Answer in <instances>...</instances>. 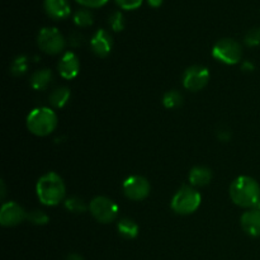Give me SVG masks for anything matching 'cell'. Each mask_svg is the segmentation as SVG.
Here are the masks:
<instances>
[{
	"label": "cell",
	"mask_w": 260,
	"mask_h": 260,
	"mask_svg": "<svg viewBox=\"0 0 260 260\" xmlns=\"http://www.w3.org/2000/svg\"><path fill=\"white\" fill-rule=\"evenodd\" d=\"M91 216L101 223H111L118 216V206L111 198L99 196L89 203Z\"/></svg>",
	"instance_id": "7"
},
{
	"label": "cell",
	"mask_w": 260,
	"mask_h": 260,
	"mask_svg": "<svg viewBox=\"0 0 260 260\" xmlns=\"http://www.w3.org/2000/svg\"><path fill=\"white\" fill-rule=\"evenodd\" d=\"M57 69L58 73L63 79L71 80V79L78 76L79 70H80V61H79V57L75 53L69 51V52L63 53L61 60L58 61Z\"/></svg>",
	"instance_id": "12"
},
{
	"label": "cell",
	"mask_w": 260,
	"mask_h": 260,
	"mask_svg": "<svg viewBox=\"0 0 260 260\" xmlns=\"http://www.w3.org/2000/svg\"><path fill=\"white\" fill-rule=\"evenodd\" d=\"M254 208H255V210H258L259 212H260V201H259V202H258V205H256L255 207H254Z\"/></svg>",
	"instance_id": "33"
},
{
	"label": "cell",
	"mask_w": 260,
	"mask_h": 260,
	"mask_svg": "<svg viewBox=\"0 0 260 260\" xmlns=\"http://www.w3.org/2000/svg\"><path fill=\"white\" fill-rule=\"evenodd\" d=\"M183 103V96L179 91L177 90H169L164 94L162 96V104L165 108L168 109H174L178 107L182 106Z\"/></svg>",
	"instance_id": "19"
},
{
	"label": "cell",
	"mask_w": 260,
	"mask_h": 260,
	"mask_svg": "<svg viewBox=\"0 0 260 260\" xmlns=\"http://www.w3.org/2000/svg\"><path fill=\"white\" fill-rule=\"evenodd\" d=\"M65 208L73 213H84L89 207L81 198L70 197L65 201Z\"/></svg>",
	"instance_id": "21"
},
{
	"label": "cell",
	"mask_w": 260,
	"mask_h": 260,
	"mask_svg": "<svg viewBox=\"0 0 260 260\" xmlns=\"http://www.w3.org/2000/svg\"><path fill=\"white\" fill-rule=\"evenodd\" d=\"M147 3H149L150 7H152V8H159L160 5L162 4V0H147Z\"/></svg>",
	"instance_id": "31"
},
{
	"label": "cell",
	"mask_w": 260,
	"mask_h": 260,
	"mask_svg": "<svg viewBox=\"0 0 260 260\" xmlns=\"http://www.w3.org/2000/svg\"><path fill=\"white\" fill-rule=\"evenodd\" d=\"M66 260H84V259H83V256L79 255V254L73 253V254H69Z\"/></svg>",
	"instance_id": "32"
},
{
	"label": "cell",
	"mask_w": 260,
	"mask_h": 260,
	"mask_svg": "<svg viewBox=\"0 0 260 260\" xmlns=\"http://www.w3.org/2000/svg\"><path fill=\"white\" fill-rule=\"evenodd\" d=\"M79 4L85 8H101L108 3V0H76Z\"/></svg>",
	"instance_id": "27"
},
{
	"label": "cell",
	"mask_w": 260,
	"mask_h": 260,
	"mask_svg": "<svg viewBox=\"0 0 260 260\" xmlns=\"http://www.w3.org/2000/svg\"><path fill=\"white\" fill-rule=\"evenodd\" d=\"M108 24L114 32H121L124 29V17L121 12H114L109 15Z\"/></svg>",
	"instance_id": "24"
},
{
	"label": "cell",
	"mask_w": 260,
	"mask_h": 260,
	"mask_svg": "<svg viewBox=\"0 0 260 260\" xmlns=\"http://www.w3.org/2000/svg\"><path fill=\"white\" fill-rule=\"evenodd\" d=\"M119 8L124 10H135L141 7L144 0H114Z\"/></svg>",
	"instance_id": "26"
},
{
	"label": "cell",
	"mask_w": 260,
	"mask_h": 260,
	"mask_svg": "<svg viewBox=\"0 0 260 260\" xmlns=\"http://www.w3.org/2000/svg\"><path fill=\"white\" fill-rule=\"evenodd\" d=\"M27 220L29 221L32 225L36 226H43V225H47L48 221H50V217L46 212L41 210H35L32 212H29L27 215Z\"/></svg>",
	"instance_id": "23"
},
{
	"label": "cell",
	"mask_w": 260,
	"mask_h": 260,
	"mask_svg": "<svg viewBox=\"0 0 260 260\" xmlns=\"http://www.w3.org/2000/svg\"><path fill=\"white\" fill-rule=\"evenodd\" d=\"M117 230L123 238L135 239L139 235V226L131 218H122L117 225Z\"/></svg>",
	"instance_id": "18"
},
{
	"label": "cell",
	"mask_w": 260,
	"mask_h": 260,
	"mask_svg": "<svg viewBox=\"0 0 260 260\" xmlns=\"http://www.w3.org/2000/svg\"><path fill=\"white\" fill-rule=\"evenodd\" d=\"M201 202V193L192 185H184L173 197L172 208L178 215H190L200 208Z\"/></svg>",
	"instance_id": "4"
},
{
	"label": "cell",
	"mask_w": 260,
	"mask_h": 260,
	"mask_svg": "<svg viewBox=\"0 0 260 260\" xmlns=\"http://www.w3.org/2000/svg\"><path fill=\"white\" fill-rule=\"evenodd\" d=\"M25 123L30 134L45 137L52 134L57 127V116L48 107H38L29 112Z\"/></svg>",
	"instance_id": "3"
},
{
	"label": "cell",
	"mask_w": 260,
	"mask_h": 260,
	"mask_svg": "<svg viewBox=\"0 0 260 260\" xmlns=\"http://www.w3.org/2000/svg\"><path fill=\"white\" fill-rule=\"evenodd\" d=\"M244 42L249 47H256L260 46V28H251L245 35Z\"/></svg>",
	"instance_id": "25"
},
{
	"label": "cell",
	"mask_w": 260,
	"mask_h": 260,
	"mask_svg": "<svg viewBox=\"0 0 260 260\" xmlns=\"http://www.w3.org/2000/svg\"><path fill=\"white\" fill-rule=\"evenodd\" d=\"M43 8L48 17L55 20L65 19L70 15L71 7L69 4V0H45Z\"/></svg>",
	"instance_id": "13"
},
{
	"label": "cell",
	"mask_w": 260,
	"mask_h": 260,
	"mask_svg": "<svg viewBox=\"0 0 260 260\" xmlns=\"http://www.w3.org/2000/svg\"><path fill=\"white\" fill-rule=\"evenodd\" d=\"M70 90L66 86H60L56 88L52 93L50 94V103L53 108H62L70 99Z\"/></svg>",
	"instance_id": "17"
},
{
	"label": "cell",
	"mask_w": 260,
	"mask_h": 260,
	"mask_svg": "<svg viewBox=\"0 0 260 260\" xmlns=\"http://www.w3.org/2000/svg\"><path fill=\"white\" fill-rule=\"evenodd\" d=\"M211 179H212V172L207 167H194L189 172V183L194 188L210 184Z\"/></svg>",
	"instance_id": "15"
},
{
	"label": "cell",
	"mask_w": 260,
	"mask_h": 260,
	"mask_svg": "<svg viewBox=\"0 0 260 260\" xmlns=\"http://www.w3.org/2000/svg\"><path fill=\"white\" fill-rule=\"evenodd\" d=\"M212 56L226 65H235L243 57V47L240 43L231 38H222L217 41L212 48Z\"/></svg>",
	"instance_id": "5"
},
{
	"label": "cell",
	"mask_w": 260,
	"mask_h": 260,
	"mask_svg": "<svg viewBox=\"0 0 260 260\" xmlns=\"http://www.w3.org/2000/svg\"><path fill=\"white\" fill-rule=\"evenodd\" d=\"M51 80H52V71L50 69H42L33 73L30 78V86L35 90H45L50 85Z\"/></svg>",
	"instance_id": "16"
},
{
	"label": "cell",
	"mask_w": 260,
	"mask_h": 260,
	"mask_svg": "<svg viewBox=\"0 0 260 260\" xmlns=\"http://www.w3.org/2000/svg\"><path fill=\"white\" fill-rule=\"evenodd\" d=\"M124 196L131 201H142L150 194V183L141 175H132L123 182L122 185Z\"/></svg>",
	"instance_id": "9"
},
{
	"label": "cell",
	"mask_w": 260,
	"mask_h": 260,
	"mask_svg": "<svg viewBox=\"0 0 260 260\" xmlns=\"http://www.w3.org/2000/svg\"><path fill=\"white\" fill-rule=\"evenodd\" d=\"M91 51L99 57H107L113 47V40L106 29H98L90 41Z\"/></svg>",
	"instance_id": "11"
},
{
	"label": "cell",
	"mask_w": 260,
	"mask_h": 260,
	"mask_svg": "<svg viewBox=\"0 0 260 260\" xmlns=\"http://www.w3.org/2000/svg\"><path fill=\"white\" fill-rule=\"evenodd\" d=\"M28 66H29L28 57H25V56H18V57H15L14 61L12 62L10 71H12L13 75L20 76L23 75V74L27 73Z\"/></svg>",
	"instance_id": "22"
},
{
	"label": "cell",
	"mask_w": 260,
	"mask_h": 260,
	"mask_svg": "<svg viewBox=\"0 0 260 260\" xmlns=\"http://www.w3.org/2000/svg\"><path fill=\"white\" fill-rule=\"evenodd\" d=\"M210 80V71L201 65H193L183 74V85L187 90L200 91L205 88Z\"/></svg>",
	"instance_id": "8"
},
{
	"label": "cell",
	"mask_w": 260,
	"mask_h": 260,
	"mask_svg": "<svg viewBox=\"0 0 260 260\" xmlns=\"http://www.w3.org/2000/svg\"><path fill=\"white\" fill-rule=\"evenodd\" d=\"M36 193L42 205L57 206L62 202L66 193L62 178L53 172L42 175L36 185Z\"/></svg>",
	"instance_id": "2"
},
{
	"label": "cell",
	"mask_w": 260,
	"mask_h": 260,
	"mask_svg": "<svg viewBox=\"0 0 260 260\" xmlns=\"http://www.w3.org/2000/svg\"><path fill=\"white\" fill-rule=\"evenodd\" d=\"M240 222L241 228L248 235L253 236V238L260 236V212L258 210L253 208V210L244 212L240 218Z\"/></svg>",
	"instance_id": "14"
},
{
	"label": "cell",
	"mask_w": 260,
	"mask_h": 260,
	"mask_svg": "<svg viewBox=\"0 0 260 260\" xmlns=\"http://www.w3.org/2000/svg\"><path fill=\"white\" fill-rule=\"evenodd\" d=\"M69 45L71 47H80L83 45V36L78 32L71 33L70 37H69Z\"/></svg>",
	"instance_id": "28"
},
{
	"label": "cell",
	"mask_w": 260,
	"mask_h": 260,
	"mask_svg": "<svg viewBox=\"0 0 260 260\" xmlns=\"http://www.w3.org/2000/svg\"><path fill=\"white\" fill-rule=\"evenodd\" d=\"M230 198L235 205L254 208L260 201V185L254 178L241 175L230 185Z\"/></svg>",
	"instance_id": "1"
},
{
	"label": "cell",
	"mask_w": 260,
	"mask_h": 260,
	"mask_svg": "<svg viewBox=\"0 0 260 260\" xmlns=\"http://www.w3.org/2000/svg\"><path fill=\"white\" fill-rule=\"evenodd\" d=\"M37 43L41 51L47 55H58L63 51L66 41L62 33L55 27H45L37 36Z\"/></svg>",
	"instance_id": "6"
},
{
	"label": "cell",
	"mask_w": 260,
	"mask_h": 260,
	"mask_svg": "<svg viewBox=\"0 0 260 260\" xmlns=\"http://www.w3.org/2000/svg\"><path fill=\"white\" fill-rule=\"evenodd\" d=\"M217 136H218V139L221 140V141L226 142V141H229V140H230L231 132L229 131V129H220V131L217 132Z\"/></svg>",
	"instance_id": "29"
},
{
	"label": "cell",
	"mask_w": 260,
	"mask_h": 260,
	"mask_svg": "<svg viewBox=\"0 0 260 260\" xmlns=\"http://www.w3.org/2000/svg\"><path fill=\"white\" fill-rule=\"evenodd\" d=\"M241 69H243L244 71H253L254 65L251 62H249V61H245V62L243 63V66H241Z\"/></svg>",
	"instance_id": "30"
},
{
	"label": "cell",
	"mask_w": 260,
	"mask_h": 260,
	"mask_svg": "<svg viewBox=\"0 0 260 260\" xmlns=\"http://www.w3.org/2000/svg\"><path fill=\"white\" fill-rule=\"evenodd\" d=\"M94 22L93 14L89 9H79L78 12L74 14V23H75L78 27L85 28L90 27Z\"/></svg>",
	"instance_id": "20"
},
{
	"label": "cell",
	"mask_w": 260,
	"mask_h": 260,
	"mask_svg": "<svg viewBox=\"0 0 260 260\" xmlns=\"http://www.w3.org/2000/svg\"><path fill=\"white\" fill-rule=\"evenodd\" d=\"M27 215L24 208L17 202H5L0 210V223L4 228H13L27 220Z\"/></svg>",
	"instance_id": "10"
}]
</instances>
